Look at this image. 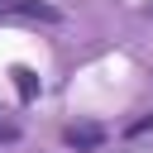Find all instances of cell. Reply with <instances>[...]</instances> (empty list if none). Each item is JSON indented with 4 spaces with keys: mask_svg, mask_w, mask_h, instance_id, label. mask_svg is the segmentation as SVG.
<instances>
[{
    "mask_svg": "<svg viewBox=\"0 0 153 153\" xmlns=\"http://www.w3.org/2000/svg\"><path fill=\"white\" fill-rule=\"evenodd\" d=\"M72 148H100V139H105V129L100 124H67V134H62Z\"/></svg>",
    "mask_w": 153,
    "mask_h": 153,
    "instance_id": "obj_1",
    "label": "cell"
},
{
    "mask_svg": "<svg viewBox=\"0 0 153 153\" xmlns=\"http://www.w3.org/2000/svg\"><path fill=\"white\" fill-rule=\"evenodd\" d=\"M10 10L24 14V19H43V24H57V19H62V14H57L53 5H43V0H10Z\"/></svg>",
    "mask_w": 153,
    "mask_h": 153,
    "instance_id": "obj_2",
    "label": "cell"
},
{
    "mask_svg": "<svg viewBox=\"0 0 153 153\" xmlns=\"http://www.w3.org/2000/svg\"><path fill=\"white\" fill-rule=\"evenodd\" d=\"M14 86H19V96H24V100H33V96H38V76H33L29 67H14Z\"/></svg>",
    "mask_w": 153,
    "mask_h": 153,
    "instance_id": "obj_3",
    "label": "cell"
},
{
    "mask_svg": "<svg viewBox=\"0 0 153 153\" xmlns=\"http://www.w3.org/2000/svg\"><path fill=\"white\" fill-rule=\"evenodd\" d=\"M129 134H134V139H139V134H153V115H143V120H134V124H129Z\"/></svg>",
    "mask_w": 153,
    "mask_h": 153,
    "instance_id": "obj_4",
    "label": "cell"
},
{
    "mask_svg": "<svg viewBox=\"0 0 153 153\" xmlns=\"http://www.w3.org/2000/svg\"><path fill=\"white\" fill-rule=\"evenodd\" d=\"M14 139H19V129H14L10 120H0V143H14Z\"/></svg>",
    "mask_w": 153,
    "mask_h": 153,
    "instance_id": "obj_5",
    "label": "cell"
}]
</instances>
